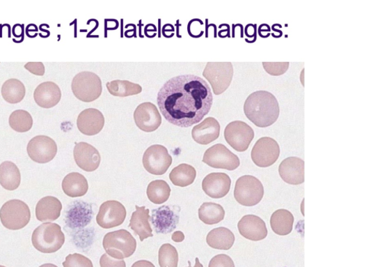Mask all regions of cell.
<instances>
[{
  "instance_id": "obj_1",
  "label": "cell",
  "mask_w": 373,
  "mask_h": 267,
  "mask_svg": "<svg viewBox=\"0 0 373 267\" xmlns=\"http://www.w3.org/2000/svg\"><path fill=\"white\" fill-rule=\"evenodd\" d=\"M157 102L162 115L169 123L188 128L209 113L213 96L209 84L201 77L182 75L164 84Z\"/></svg>"
},
{
  "instance_id": "obj_2",
  "label": "cell",
  "mask_w": 373,
  "mask_h": 267,
  "mask_svg": "<svg viewBox=\"0 0 373 267\" xmlns=\"http://www.w3.org/2000/svg\"><path fill=\"white\" fill-rule=\"evenodd\" d=\"M244 112L246 118L257 128H266L277 121L280 108L273 94L267 91H257L247 98Z\"/></svg>"
},
{
  "instance_id": "obj_3",
  "label": "cell",
  "mask_w": 373,
  "mask_h": 267,
  "mask_svg": "<svg viewBox=\"0 0 373 267\" xmlns=\"http://www.w3.org/2000/svg\"><path fill=\"white\" fill-rule=\"evenodd\" d=\"M32 242L40 252L53 254L63 246L65 236L58 224L45 223L34 231Z\"/></svg>"
},
{
  "instance_id": "obj_4",
  "label": "cell",
  "mask_w": 373,
  "mask_h": 267,
  "mask_svg": "<svg viewBox=\"0 0 373 267\" xmlns=\"http://www.w3.org/2000/svg\"><path fill=\"white\" fill-rule=\"evenodd\" d=\"M103 247L107 255L122 260L132 257L136 249V241L125 229L107 233L103 240Z\"/></svg>"
},
{
  "instance_id": "obj_5",
  "label": "cell",
  "mask_w": 373,
  "mask_h": 267,
  "mask_svg": "<svg viewBox=\"0 0 373 267\" xmlns=\"http://www.w3.org/2000/svg\"><path fill=\"white\" fill-rule=\"evenodd\" d=\"M72 90L77 99L84 102H91L101 96L102 81L95 73L88 71L81 72L74 77Z\"/></svg>"
},
{
  "instance_id": "obj_6",
  "label": "cell",
  "mask_w": 373,
  "mask_h": 267,
  "mask_svg": "<svg viewBox=\"0 0 373 267\" xmlns=\"http://www.w3.org/2000/svg\"><path fill=\"white\" fill-rule=\"evenodd\" d=\"M31 212L25 202L13 199L4 204L0 209V220L3 225L10 230L24 228L30 221Z\"/></svg>"
},
{
  "instance_id": "obj_7",
  "label": "cell",
  "mask_w": 373,
  "mask_h": 267,
  "mask_svg": "<svg viewBox=\"0 0 373 267\" xmlns=\"http://www.w3.org/2000/svg\"><path fill=\"white\" fill-rule=\"evenodd\" d=\"M233 73L235 70L230 62H209L203 75L211 84L215 96H220L230 86Z\"/></svg>"
},
{
  "instance_id": "obj_8",
  "label": "cell",
  "mask_w": 373,
  "mask_h": 267,
  "mask_svg": "<svg viewBox=\"0 0 373 267\" xmlns=\"http://www.w3.org/2000/svg\"><path fill=\"white\" fill-rule=\"evenodd\" d=\"M263 196V185L257 178L244 176L237 180L235 197L240 205L245 207L255 206L262 199Z\"/></svg>"
},
{
  "instance_id": "obj_9",
  "label": "cell",
  "mask_w": 373,
  "mask_h": 267,
  "mask_svg": "<svg viewBox=\"0 0 373 267\" xmlns=\"http://www.w3.org/2000/svg\"><path fill=\"white\" fill-rule=\"evenodd\" d=\"M226 142L238 152L246 151L253 142L255 132L250 125L241 121L228 124L225 132Z\"/></svg>"
},
{
  "instance_id": "obj_10",
  "label": "cell",
  "mask_w": 373,
  "mask_h": 267,
  "mask_svg": "<svg viewBox=\"0 0 373 267\" xmlns=\"http://www.w3.org/2000/svg\"><path fill=\"white\" fill-rule=\"evenodd\" d=\"M143 163L149 174L154 176H162L172 165L173 157L169 155L166 147L161 145H153L145 152Z\"/></svg>"
},
{
  "instance_id": "obj_11",
  "label": "cell",
  "mask_w": 373,
  "mask_h": 267,
  "mask_svg": "<svg viewBox=\"0 0 373 267\" xmlns=\"http://www.w3.org/2000/svg\"><path fill=\"white\" fill-rule=\"evenodd\" d=\"M203 162L213 168L229 171L235 170L240 166L239 157L223 144H216L207 149Z\"/></svg>"
},
{
  "instance_id": "obj_12",
  "label": "cell",
  "mask_w": 373,
  "mask_h": 267,
  "mask_svg": "<svg viewBox=\"0 0 373 267\" xmlns=\"http://www.w3.org/2000/svg\"><path fill=\"white\" fill-rule=\"evenodd\" d=\"M55 141L45 135H38L29 141L27 153L29 158L39 164L51 162L57 153Z\"/></svg>"
},
{
  "instance_id": "obj_13",
  "label": "cell",
  "mask_w": 373,
  "mask_h": 267,
  "mask_svg": "<svg viewBox=\"0 0 373 267\" xmlns=\"http://www.w3.org/2000/svg\"><path fill=\"white\" fill-rule=\"evenodd\" d=\"M280 148L276 141L269 137L259 139L252 151V160L259 167L272 166L278 159Z\"/></svg>"
},
{
  "instance_id": "obj_14",
  "label": "cell",
  "mask_w": 373,
  "mask_h": 267,
  "mask_svg": "<svg viewBox=\"0 0 373 267\" xmlns=\"http://www.w3.org/2000/svg\"><path fill=\"white\" fill-rule=\"evenodd\" d=\"M127 217V210L118 201H106L100 206L97 222L103 229H112L122 224Z\"/></svg>"
},
{
  "instance_id": "obj_15",
  "label": "cell",
  "mask_w": 373,
  "mask_h": 267,
  "mask_svg": "<svg viewBox=\"0 0 373 267\" xmlns=\"http://www.w3.org/2000/svg\"><path fill=\"white\" fill-rule=\"evenodd\" d=\"M134 118L137 128L145 132L157 130L162 123L157 107L152 102L140 104L135 109Z\"/></svg>"
},
{
  "instance_id": "obj_16",
  "label": "cell",
  "mask_w": 373,
  "mask_h": 267,
  "mask_svg": "<svg viewBox=\"0 0 373 267\" xmlns=\"http://www.w3.org/2000/svg\"><path fill=\"white\" fill-rule=\"evenodd\" d=\"M150 221L155 232L169 234L177 228L180 222V216L169 206H164L152 210Z\"/></svg>"
},
{
  "instance_id": "obj_17",
  "label": "cell",
  "mask_w": 373,
  "mask_h": 267,
  "mask_svg": "<svg viewBox=\"0 0 373 267\" xmlns=\"http://www.w3.org/2000/svg\"><path fill=\"white\" fill-rule=\"evenodd\" d=\"M93 215L91 205L83 201H74L66 214L65 222L72 229H81L91 222Z\"/></svg>"
},
{
  "instance_id": "obj_18",
  "label": "cell",
  "mask_w": 373,
  "mask_h": 267,
  "mask_svg": "<svg viewBox=\"0 0 373 267\" xmlns=\"http://www.w3.org/2000/svg\"><path fill=\"white\" fill-rule=\"evenodd\" d=\"M238 229L241 236L252 241H260L268 236L266 223L255 215L244 216L238 224Z\"/></svg>"
},
{
  "instance_id": "obj_19",
  "label": "cell",
  "mask_w": 373,
  "mask_h": 267,
  "mask_svg": "<svg viewBox=\"0 0 373 267\" xmlns=\"http://www.w3.org/2000/svg\"><path fill=\"white\" fill-rule=\"evenodd\" d=\"M74 159L77 166L86 171L97 170L101 163V155L97 148L81 142L74 148Z\"/></svg>"
},
{
  "instance_id": "obj_20",
  "label": "cell",
  "mask_w": 373,
  "mask_h": 267,
  "mask_svg": "<svg viewBox=\"0 0 373 267\" xmlns=\"http://www.w3.org/2000/svg\"><path fill=\"white\" fill-rule=\"evenodd\" d=\"M103 114L95 108H88L82 112L77 120V128L85 135L93 136L99 134L104 125Z\"/></svg>"
},
{
  "instance_id": "obj_21",
  "label": "cell",
  "mask_w": 373,
  "mask_h": 267,
  "mask_svg": "<svg viewBox=\"0 0 373 267\" xmlns=\"http://www.w3.org/2000/svg\"><path fill=\"white\" fill-rule=\"evenodd\" d=\"M280 177L291 185H300L305 181V162L298 157H289L279 165Z\"/></svg>"
},
{
  "instance_id": "obj_22",
  "label": "cell",
  "mask_w": 373,
  "mask_h": 267,
  "mask_svg": "<svg viewBox=\"0 0 373 267\" xmlns=\"http://www.w3.org/2000/svg\"><path fill=\"white\" fill-rule=\"evenodd\" d=\"M230 178L223 172H213L202 182L204 192L213 199L225 197L230 192Z\"/></svg>"
},
{
  "instance_id": "obj_23",
  "label": "cell",
  "mask_w": 373,
  "mask_h": 267,
  "mask_svg": "<svg viewBox=\"0 0 373 267\" xmlns=\"http://www.w3.org/2000/svg\"><path fill=\"white\" fill-rule=\"evenodd\" d=\"M221 125L216 119L209 117L196 125L192 130V137L200 145H209L219 137Z\"/></svg>"
},
{
  "instance_id": "obj_24",
  "label": "cell",
  "mask_w": 373,
  "mask_h": 267,
  "mask_svg": "<svg viewBox=\"0 0 373 267\" xmlns=\"http://www.w3.org/2000/svg\"><path fill=\"white\" fill-rule=\"evenodd\" d=\"M61 98V91L54 82H44L40 84L34 92L35 102L41 107L49 109L58 104Z\"/></svg>"
},
{
  "instance_id": "obj_25",
  "label": "cell",
  "mask_w": 373,
  "mask_h": 267,
  "mask_svg": "<svg viewBox=\"0 0 373 267\" xmlns=\"http://www.w3.org/2000/svg\"><path fill=\"white\" fill-rule=\"evenodd\" d=\"M135 208L136 211L132 214L129 227L138 235L140 241L143 242L145 239L153 237L152 229L149 223L150 211L145 206H136Z\"/></svg>"
},
{
  "instance_id": "obj_26",
  "label": "cell",
  "mask_w": 373,
  "mask_h": 267,
  "mask_svg": "<svg viewBox=\"0 0 373 267\" xmlns=\"http://www.w3.org/2000/svg\"><path fill=\"white\" fill-rule=\"evenodd\" d=\"M61 210V202L57 198L45 197L37 204L36 217L41 222H54L60 217Z\"/></svg>"
},
{
  "instance_id": "obj_27",
  "label": "cell",
  "mask_w": 373,
  "mask_h": 267,
  "mask_svg": "<svg viewBox=\"0 0 373 267\" xmlns=\"http://www.w3.org/2000/svg\"><path fill=\"white\" fill-rule=\"evenodd\" d=\"M62 190L68 197H81L86 194L88 183L83 175L79 172H72L62 182Z\"/></svg>"
},
{
  "instance_id": "obj_28",
  "label": "cell",
  "mask_w": 373,
  "mask_h": 267,
  "mask_svg": "<svg viewBox=\"0 0 373 267\" xmlns=\"http://www.w3.org/2000/svg\"><path fill=\"white\" fill-rule=\"evenodd\" d=\"M21 183V172L17 165L12 162H5L0 165V185L8 191L17 190Z\"/></svg>"
},
{
  "instance_id": "obj_29",
  "label": "cell",
  "mask_w": 373,
  "mask_h": 267,
  "mask_svg": "<svg viewBox=\"0 0 373 267\" xmlns=\"http://www.w3.org/2000/svg\"><path fill=\"white\" fill-rule=\"evenodd\" d=\"M235 242V234L228 229L219 227L212 229L207 235V243L212 248L230 250Z\"/></svg>"
},
{
  "instance_id": "obj_30",
  "label": "cell",
  "mask_w": 373,
  "mask_h": 267,
  "mask_svg": "<svg viewBox=\"0 0 373 267\" xmlns=\"http://www.w3.org/2000/svg\"><path fill=\"white\" fill-rule=\"evenodd\" d=\"M294 221V216L289 211L280 209L272 214L270 222L275 234L286 236L292 232Z\"/></svg>"
},
{
  "instance_id": "obj_31",
  "label": "cell",
  "mask_w": 373,
  "mask_h": 267,
  "mask_svg": "<svg viewBox=\"0 0 373 267\" xmlns=\"http://www.w3.org/2000/svg\"><path fill=\"white\" fill-rule=\"evenodd\" d=\"M224 208L213 202H205L198 210V217L200 221L207 225L219 224L225 218Z\"/></svg>"
},
{
  "instance_id": "obj_32",
  "label": "cell",
  "mask_w": 373,
  "mask_h": 267,
  "mask_svg": "<svg viewBox=\"0 0 373 267\" xmlns=\"http://www.w3.org/2000/svg\"><path fill=\"white\" fill-rule=\"evenodd\" d=\"M196 178V170L191 165L182 164L170 172L169 179L177 186L186 187L193 183Z\"/></svg>"
},
{
  "instance_id": "obj_33",
  "label": "cell",
  "mask_w": 373,
  "mask_h": 267,
  "mask_svg": "<svg viewBox=\"0 0 373 267\" xmlns=\"http://www.w3.org/2000/svg\"><path fill=\"white\" fill-rule=\"evenodd\" d=\"M2 96L10 104H17L22 102L26 94L24 84L15 78L6 81L2 87Z\"/></svg>"
},
{
  "instance_id": "obj_34",
  "label": "cell",
  "mask_w": 373,
  "mask_h": 267,
  "mask_svg": "<svg viewBox=\"0 0 373 267\" xmlns=\"http://www.w3.org/2000/svg\"><path fill=\"white\" fill-rule=\"evenodd\" d=\"M106 86L108 91L112 96L118 98L136 96L143 91L141 86L128 81L116 80L108 82Z\"/></svg>"
},
{
  "instance_id": "obj_35",
  "label": "cell",
  "mask_w": 373,
  "mask_h": 267,
  "mask_svg": "<svg viewBox=\"0 0 373 267\" xmlns=\"http://www.w3.org/2000/svg\"><path fill=\"white\" fill-rule=\"evenodd\" d=\"M170 194V186L164 181H154L148 186V197L155 205H161V204L166 202L168 199Z\"/></svg>"
},
{
  "instance_id": "obj_36",
  "label": "cell",
  "mask_w": 373,
  "mask_h": 267,
  "mask_svg": "<svg viewBox=\"0 0 373 267\" xmlns=\"http://www.w3.org/2000/svg\"><path fill=\"white\" fill-rule=\"evenodd\" d=\"M10 127L15 132L24 133L32 129L33 119L24 109H17L11 114L9 118Z\"/></svg>"
},
{
  "instance_id": "obj_37",
  "label": "cell",
  "mask_w": 373,
  "mask_h": 267,
  "mask_svg": "<svg viewBox=\"0 0 373 267\" xmlns=\"http://www.w3.org/2000/svg\"><path fill=\"white\" fill-rule=\"evenodd\" d=\"M159 261L161 267H177L179 255L177 249L169 243L159 249Z\"/></svg>"
},
{
  "instance_id": "obj_38",
  "label": "cell",
  "mask_w": 373,
  "mask_h": 267,
  "mask_svg": "<svg viewBox=\"0 0 373 267\" xmlns=\"http://www.w3.org/2000/svg\"><path fill=\"white\" fill-rule=\"evenodd\" d=\"M64 267H93L92 261L87 257L79 254H70L63 262Z\"/></svg>"
},
{
  "instance_id": "obj_39",
  "label": "cell",
  "mask_w": 373,
  "mask_h": 267,
  "mask_svg": "<svg viewBox=\"0 0 373 267\" xmlns=\"http://www.w3.org/2000/svg\"><path fill=\"white\" fill-rule=\"evenodd\" d=\"M264 69L271 75L279 76L285 74L289 69V62H262Z\"/></svg>"
},
{
  "instance_id": "obj_40",
  "label": "cell",
  "mask_w": 373,
  "mask_h": 267,
  "mask_svg": "<svg viewBox=\"0 0 373 267\" xmlns=\"http://www.w3.org/2000/svg\"><path fill=\"white\" fill-rule=\"evenodd\" d=\"M209 267H235V264L228 255L220 254L212 258Z\"/></svg>"
},
{
  "instance_id": "obj_41",
  "label": "cell",
  "mask_w": 373,
  "mask_h": 267,
  "mask_svg": "<svg viewBox=\"0 0 373 267\" xmlns=\"http://www.w3.org/2000/svg\"><path fill=\"white\" fill-rule=\"evenodd\" d=\"M100 263L101 267H127L126 262L123 259H116L106 254L102 255Z\"/></svg>"
},
{
  "instance_id": "obj_42",
  "label": "cell",
  "mask_w": 373,
  "mask_h": 267,
  "mask_svg": "<svg viewBox=\"0 0 373 267\" xmlns=\"http://www.w3.org/2000/svg\"><path fill=\"white\" fill-rule=\"evenodd\" d=\"M204 25L203 22L200 20H191L188 26L189 36L193 38H200L204 34V31L201 30V26Z\"/></svg>"
},
{
  "instance_id": "obj_43",
  "label": "cell",
  "mask_w": 373,
  "mask_h": 267,
  "mask_svg": "<svg viewBox=\"0 0 373 267\" xmlns=\"http://www.w3.org/2000/svg\"><path fill=\"white\" fill-rule=\"evenodd\" d=\"M25 69L33 75L42 76L45 74V69L42 62H29L24 66Z\"/></svg>"
},
{
  "instance_id": "obj_44",
  "label": "cell",
  "mask_w": 373,
  "mask_h": 267,
  "mask_svg": "<svg viewBox=\"0 0 373 267\" xmlns=\"http://www.w3.org/2000/svg\"><path fill=\"white\" fill-rule=\"evenodd\" d=\"M257 24H247L245 26L244 34L248 38L246 41L251 39L248 43H253L257 40Z\"/></svg>"
},
{
  "instance_id": "obj_45",
  "label": "cell",
  "mask_w": 373,
  "mask_h": 267,
  "mask_svg": "<svg viewBox=\"0 0 373 267\" xmlns=\"http://www.w3.org/2000/svg\"><path fill=\"white\" fill-rule=\"evenodd\" d=\"M12 34L15 38H20L22 43L24 40V25L15 24L12 28Z\"/></svg>"
},
{
  "instance_id": "obj_46",
  "label": "cell",
  "mask_w": 373,
  "mask_h": 267,
  "mask_svg": "<svg viewBox=\"0 0 373 267\" xmlns=\"http://www.w3.org/2000/svg\"><path fill=\"white\" fill-rule=\"evenodd\" d=\"M271 27L267 24H261L258 28V34L262 38H267L270 36Z\"/></svg>"
},
{
  "instance_id": "obj_47",
  "label": "cell",
  "mask_w": 373,
  "mask_h": 267,
  "mask_svg": "<svg viewBox=\"0 0 373 267\" xmlns=\"http://www.w3.org/2000/svg\"><path fill=\"white\" fill-rule=\"evenodd\" d=\"M38 28L34 24H29L26 28V34L30 38H35L38 36Z\"/></svg>"
},
{
  "instance_id": "obj_48",
  "label": "cell",
  "mask_w": 373,
  "mask_h": 267,
  "mask_svg": "<svg viewBox=\"0 0 373 267\" xmlns=\"http://www.w3.org/2000/svg\"><path fill=\"white\" fill-rule=\"evenodd\" d=\"M132 267H155L154 265L149 261L141 260L135 262Z\"/></svg>"
},
{
  "instance_id": "obj_49",
  "label": "cell",
  "mask_w": 373,
  "mask_h": 267,
  "mask_svg": "<svg viewBox=\"0 0 373 267\" xmlns=\"http://www.w3.org/2000/svg\"><path fill=\"white\" fill-rule=\"evenodd\" d=\"M172 239L175 243H181L184 240V234L180 231H175L173 234Z\"/></svg>"
},
{
  "instance_id": "obj_50",
  "label": "cell",
  "mask_w": 373,
  "mask_h": 267,
  "mask_svg": "<svg viewBox=\"0 0 373 267\" xmlns=\"http://www.w3.org/2000/svg\"><path fill=\"white\" fill-rule=\"evenodd\" d=\"M189 267H204V266L202 265V264L200 263L198 258H196V264H195L194 266H191V262L190 261H189Z\"/></svg>"
},
{
  "instance_id": "obj_51",
  "label": "cell",
  "mask_w": 373,
  "mask_h": 267,
  "mask_svg": "<svg viewBox=\"0 0 373 267\" xmlns=\"http://www.w3.org/2000/svg\"><path fill=\"white\" fill-rule=\"evenodd\" d=\"M40 30L41 31H42V33H45V34H47V36H48L49 37L50 36L51 33H50V31L49 30H47L43 29L41 26H40Z\"/></svg>"
},
{
  "instance_id": "obj_52",
  "label": "cell",
  "mask_w": 373,
  "mask_h": 267,
  "mask_svg": "<svg viewBox=\"0 0 373 267\" xmlns=\"http://www.w3.org/2000/svg\"><path fill=\"white\" fill-rule=\"evenodd\" d=\"M40 267H58V266L53 264H45L40 266Z\"/></svg>"
},
{
  "instance_id": "obj_53",
  "label": "cell",
  "mask_w": 373,
  "mask_h": 267,
  "mask_svg": "<svg viewBox=\"0 0 373 267\" xmlns=\"http://www.w3.org/2000/svg\"><path fill=\"white\" fill-rule=\"evenodd\" d=\"M0 267H6V266L0 265Z\"/></svg>"
}]
</instances>
